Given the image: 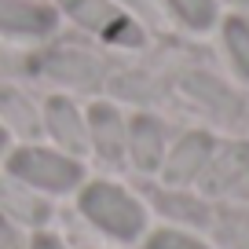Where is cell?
I'll list each match as a JSON object with an SVG mask.
<instances>
[{
  "mask_svg": "<svg viewBox=\"0 0 249 249\" xmlns=\"http://www.w3.org/2000/svg\"><path fill=\"white\" fill-rule=\"evenodd\" d=\"M44 128L62 143V150H70V154H85V150H92L85 114H81L77 103L66 99V95H52V99L44 103Z\"/></svg>",
  "mask_w": 249,
  "mask_h": 249,
  "instance_id": "4",
  "label": "cell"
},
{
  "mask_svg": "<svg viewBox=\"0 0 249 249\" xmlns=\"http://www.w3.org/2000/svg\"><path fill=\"white\" fill-rule=\"evenodd\" d=\"M224 44L231 52V66L238 70V77L249 81V15L224 18Z\"/></svg>",
  "mask_w": 249,
  "mask_h": 249,
  "instance_id": "10",
  "label": "cell"
},
{
  "mask_svg": "<svg viewBox=\"0 0 249 249\" xmlns=\"http://www.w3.org/2000/svg\"><path fill=\"white\" fill-rule=\"evenodd\" d=\"M66 15L114 44H140V26L110 0H66Z\"/></svg>",
  "mask_w": 249,
  "mask_h": 249,
  "instance_id": "3",
  "label": "cell"
},
{
  "mask_svg": "<svg viewBox=\"0 0 249 249\" xmlns=\"http://www.w3.org/2000/svg\"><path fill=\"white\" fill-rule=\"evenodd\" d=\"M85 121H88V143H92L95 154L107 158V161H121V154H124V121H121V114H117L110 103H95V107H88Z\"/></svg>",
  "mask_w": 249,
  "mask_h": 249,
  "instance_id": "8",
  "label": "cell"
},
{
  "mask_svg": "<svg viewBox=\"0 0 249 249\" xmlns=\"http://www.w3.org/2000/svg\"><path fill=\"white\" fill-rule=\"evenodd\" d=\"M124 150L136 161V169L154 172L165 158V132H161V124H158V117L136 114L132 121L124 124Z\"/></svg>",
  "mask_w": 249,
  "mask_h": 249,
  "instance_id": "6",
  "label": "cell"
},
{
  "mask_svg": "<svg viewBox=\"0 0 249 249\" xmlns=\"http://www.w3.org/2000/svg\"><path fill=\"white\" fill-rule=\"evenodd\" d=\"M187 30H209L216 22V0H165Z\"/></svg>",
  "mask_w": 249,
  "mask_h": 249,
  "instance_id": "11",
  "label": "cell"
},
{
  "mask_svg": "<svg viewBox=\"0 0 249 249\" xmlns=\"http://www.w3.org/2000/svg\"><path fill=\"white\" fill-rule=\"evenodd\" d=\"M81 213L110 238H136L147 227V213L124 187L117 183H88L81 191Z\"/></svg>",
  "mask_w": 249,
  "mask_h": 249,
  "instance_id": "1",
  "label": "cell"
},
{
  "mask_svg": "<svg viewBox=\"0 0 249 249\" xmlns=\"http://www.w3.org/2000/svg\"><path fill=\"white\" fill-rule=\"evenodd\" d=\"M59 15L40 0H0V33L11 37H44L55 30Z\"/></svg>",
  "mask_w": 249,
  "mask_h": 249,
  "instance_id": "5",
  "label": "cell"
},
{
  "mask_svg": "<svg viewBox=\"0 0 249 249\" xmlns=\"http://www.w3.org/2000/svg\"><path fill=\"white\" fill-rule=\"evenodd\" d=\"M8 169L26 187H40V191H70L81 183V165L70 154L48 147H18L11 154Z\"/></svg>",
  "mask_w": 249,
  "mask_h": 249,
  "instance_id": "2",
  "label": "cell"
},
{
  "mask_svg": "<svg viewBox=\"0 0 249 249\" xmlns=\"http://www.w3.org/2000/svg\"><path fill=\"white\" fill-rule=\"evenodd\" d=\"M0 249H26L22 238H18L15 224H11L8 216H0Z\"/></svg>",
  "mask_w": 249,
  "mask_h": 249,
  "instance_id": "13",
  "label": "cell"
},
{
  "mask_svg": "<svg viewBox=\"0 0 249 249\" xmlns=\"http://www.w3.org/2000/svg\"><path fill=\"white\" fill-rule=\"evenodd\" d=\"M44 73L55 81H73V85H99V59L81 48H55L44 62Z\"/></svg>",
  "mask_w": 249,
  "mask_h": 249,
  "instance_id": "9",
  "label": "cell"
},
{
  "mask_svg": "<svg viewBox=\"0 0 249 249\" xmlns=\"http://www.w3.org/2000/svg\"><path fill=\"white\" fill-rule=\"evenodd\" d=\"M213 161V136L205 132H191L176 143V150L165 161V179L169 183H191L198 179Z\"/></svg>",
  "mask_w": 249,
  "mask_h": 249,
  "instance_id": "7",
  "label": "cell"
},
{
  "mask_svg": "<svg viewBox=\"0 0 249 249\" xmlns=\"http://www.w3.org/2000/svg\"><path fill=\"white\" fill-rule=\"evenodd\" d=\"M4 147H8V128L0 124V154H4Z\"/></svg>",
  "mask_w": 249,
  "mask_h": 249,
  "instance_id": "15",
  "label": "cell"
},
{
  "mask_svg": "<svg viewBox=\"0 0 249 249\" xmlns=\"http://www.w3.org/2000/svg\"><path fill=\"white\" fill-rule=\"evenodd\" d=\"M143 249H205V246L183 231H154Z\"/></svg>",
  "mask_w": 249,
  "mask_h": 249,
  "instance_id": "12",
  "label": "cell"
},
{
  "mask_svg": "<svg viewBox=\"0 0 249 249\" xmlns=\"http://www.w3.org/2000/svg\"><path fill=\"white\" fill-rule=\"evenodd\" d=\"M30 249H62V242H59V238H52V234H37Z\"/></svg>",
  "mask_w": 249,
  "mask_h": 249,
  "instance_id": "14",
  "label": "cell"
}]
</instances>
